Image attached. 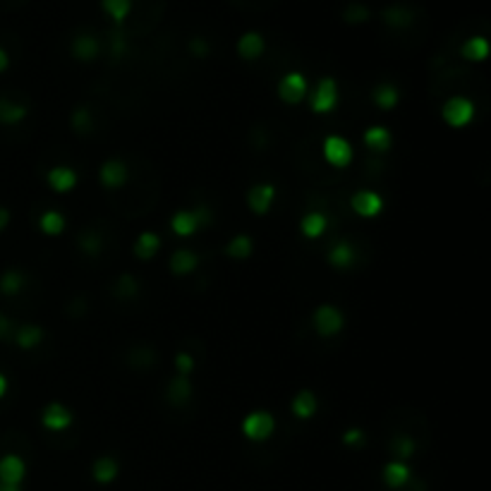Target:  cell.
I'll use <instances>...</instances> for the list:
<instances>
[{
  "instance_id": "cell-1",
  "label": "cell",
  "mask_w": 491,
  "mask_h": 491,
  "mask_svg": "<svg viewBox=\"0 0 491 491\" xmlns=\"http://www.w3.org/2000/svg\"><path fill=\"white\" fill-rule=\"evenodd\" d=\"M216 221H218V208H216V204L199 201V204H192V206L175 208V211L168 216L166 226L173 238L189 240V238H196L199 233L211 231L216 226Z\"/></svg>"
},
{
  "instance_id": "cell-2",
  "label": "cell",
  "mask_w": 491,
  "mask_h": 491,
  "mask_svg": "<svg viewBox=\"0 0 491 491\" xmlns=\"http://www.w3.org/2000/svg\"><path fill=\"white\" fill-rule=\"evenodd\" d=\"M482 113H489V110H482L480 103L475 101V96L470 94H448L438 103V122L446 130H450V132L470 130L480 120Z\"/></svg>"
},
{
  "instance_id": "cell-3",
  "label": "cell",
  "mask_w": 491,
  "mask_h": 491,
  "mask_svg": "<svg viewBox=\"0 0 491 491\" xmlns=\"http://www.w3.org/2000/svg\"><path fill=\"white\" fill-rule=\"evenodd\" d=\"M310 331L317 336L319 340H336L348 331V312H345L343 305L336 302H319L312 307L310 312Z\"/></svg>"
},
{
  "instance_id": "cell-4",
  "label": "cell",
  "mask_w": 491,
  "mask_h": 491,
  "mask_svg": "<svg viewBox=\"0 0 491 491\" xmlns=\"http://www.w3.org/2000/svg\"><path fill=\"white\" fill-rule=\"evenodd\" d=\"M240 436L245 438L252 446H264L271 443L278 436L280 429V417L268 408H254L247 410L240 420Z\"/></svg>"
},
{
  "instance_id": "cell-5",
  "label": "cell",
  "mask_w": 491,
  "mask_h": 491,
  "mask_svg": "<svg viewBox=\"0 0 491 491\" xmlns=\"http://www.w3.org/2000/svg\"><path fill=\"white\" fill-rule=\"evenodd\" d=\"M340 103H343V89H340V80L336 75H322L317 77V82L310 87L307 94V113L317 117H329L338 113Z\"/></svg>"
},
{
  "instance_id": "cell-6",
  "label": "cell",
  "mask_w": 491,
  "mask_h": 491,
  "mask_svg": "<svg viewBox=\"0 0 491 491\" xmlns=\"http://www.w3.org/2000/svg\"><path fill=\"white\" fill-rule=\"evenodd\" d=\"M393 194L376 189L374 185H362L348 196V211L352 213V218L362 221V223H371V221H379L386 213L389 196Z\"/></svg>"
},
{
  "instance_id": "cell-7",
  "label": "cell",
  "mask_w": 491,
  "mask_h": 491,
  "mask_svg": "<svg viewBox=\"0 0 491 491\" xmlns=\"http://www.w3.org/2000/svg\"><path fill=\"white\" fill-rule=\"evenodd\" d=\"M319 156L324 166L331 170H348L357 163V149L350 134L345 132H329L319 142Z\"/></svg>"
},
{
  "instance_id": "cell-8",
  "label": "cell",
  "mask_w": 491,
  "mask_h": 491,
  "mask_svg": "<svg viewBox=\"0 0 491 491\" xmlns=\"http://www.w3.org/2000/svg\"><path fill=\"white\" fill-rule=\"evenodd\" d=\"M280 199V187L273 180H257L250 182L242 192V204H245V211L252 216V218H266L276 211Z\"/></svg>"
},
{
  "instance_id": "cell-9",
  "label": "cell",
  "mask_w": 491,
  "mask_h": 491,
  "mask_svg": "<svg viewBox=\"0 0 491 491\" xmlns=\"http://www.w3.org/2000/svg\"><path fill=\"white\" fill-rule=\"evenodd\" d=\"M310 77L302 70H285L278 75L276 84H273V94H276L278 103L285 108H302L310 94Z\"/></svg>"
},
{
  "instance_id": "cell-10",
  "label": "cell",
  "mask_w": 491,
  "mask_h": 491,
  "mask_svg": "<svg viewBox=\"0 0 491 491\" xmlns=\"http://www.w3.org/2000/svg\"><path fill=\"white\" fill-rule=\"evenodd\" d=\"M77 424V412L65 401H48L38 410V427L51 436L70 434Z\"/></svg>"
},
{
  "instance_id": "cell-11",
  "label": "cell",
  "mask_w": 491,
  "mask_h": 491,
  "mask_svg": "<svg viewBox=\"0 0 491 491\" xmlns=\"http://www.w3.org/2000/svg\"><path fill=\"white\" fill-rule=\"evenodd\" d=\"M132 180V168L125 156H108L96 168V185L106 192H120Z\"/></svg>"
},
{
  "instance_id": "cell-12",
  "label": "cell",
  "mask_w": 491,
  "mask_h": 491,
  "mask_svg": "<svg viewBox=\"0 0 491 491\" xmlns=\"http://www.w3.org/2000/svg\"><path fill=\"white\" fill-rule=\"evenodd\" d=\"M82 182L80 168L72 166L68 161H58L53 166H48V170L43 173V185L48 187V192H53L56 196H65L77 192Z\"/></svg>"
},
{
  "instance_id": "cell-13",
  "label": "cell",
  "mask_w": 491,
  "mask_h": 491,
  "mask_svg": "<svg viewBox=\"0 0 491 491\" xmlns=\"http://www.w3.org/2000/svg\"><path fill=\"white\" fill-rule=\"evenodd\" d=\"M359 144L371 156H389L396 147V130L384 122H369L359 132Z\"/></svg>"
},
{
  "instance_id": "cell-14",
  "label": "cell",
  "mask_w": 491,
  "mask_h": 491,
  "mask_svg": "<svg viewBox=\"0 0 491 491\" xmlns=\"http://www.w3.org/2000/svg\"><path fill=\"white\" fill-rule=\"evenodd\" d=\"M201 261H204V252L194 250V247H175V250H170L166 259V271L170 278L178 280L192 278L201 268Z\"/></svg>"
},
{
  "instance_id": "cell-15",
  "label": "cell",
  "mask_w": 491,
  "mask_h": 491,
  "mask_svg": "<svg viewBox=\"0 0 491 491\" xmlns=\"http://www.w3.org/2000/svg\"><path fill=\"white\" fill-rule=\"evenodd\" d=\"M322 412V396L317 391L305 386V389H297L287 401V415H290L292 422L307 424L312 420H317V415Z\"/></svg>"
},
{
  "instance_id": "cell-16",
  "label": "cell",
  "mask_w": 491,
  "mask_h": 491,
  "mask_svg": "<svg viewBox=\"0 0 491 491\" xmlns=\"http://www.w3.org/2000/svg\"><path fill=\"white\" fill-rule=\"evenodd\" d=\"M333 231L331 213L322 208H307L297 218V233L305 242H322L326 235Z\"/></svg>"
},
{
  "instance_id": "cell-17",
  "label": "cell",
  "mask_w": 491,
  "mask_h": 491,
  "mask_svg": "<svg viewBox=\"0 0 491 491\" xmlns=\"http://www.w3.org/2000/svg\"><path fill=\"white\" fill-rule=\"evenodd\" d=\"M48 340V326L38 324V322H22L15 326V333H12L10 343L15 345L17 352L22 355H29V352H38Z\"/></svg>"
},
{
  "instance_id": "cell-18",
  "label": "cell",
  "mask_w": 491,
  "mask_h": 491,
  "mask_svg": "<svg viewBox=\"0 0 491 491\" xmlns=\"http://www.w3.org/2000/svg\"><path fill=\"white\" fill-rule=\"evenodd\" d=\"M163 398L170 410H187L196 398V381L194 376H178L173 374L163 386Z\"/></svg>"
},
{
  "instance_id": "cell-19",
  "label": "cell",
  "mask_w": 491,
  "mask_h": 491,
  "mask_svg": "<svg viewBox=\"0 0 491 491\" xmlns=\"http://www.w3.org/2000/svg\"><path fill=\"white\" fill-rule=\"evenodd\" d=\"M379 482L389 491H405L415 484V470L405 460H384L379 468Z\"/></svg>"
},
{
  "instance_id": "cell-20",
  "label": "cell",
  "mask_w": 491,
  "mask_h": 491,
  "mask_svg": "<svg viewBox=\"0 0 491 491\" xmlns=\"http://www.w3.org/2000/svg\"><path fill=\"white\" fill-rule=\"evenodd\" d=\"M403 96H405L403 89L393 80H379L369 89V103L381 115H393V110L403 106Z\"/></svg>"
},
{
  "instance_id": "cell-21",
  "label": "cell",
  "mask_w": 491,
  "mask_h": 491,
  "mask_svg": "<svg viewBox=\"0 0 491 491\" xmlns=\"http://www.w3.org/2000/svg\"><path fill=\"white\" fill-rule=\"evenodd\" d=\"M34 226H36V233L41 235V238L58 240L68 233L70 218H68V213L63 211V206H48V208H41V211L36 213Z\"/></svg>"
},
{
  "instance_id": "cell-22",
  "label": "cell",
  "mask_w": 491,
  "mask_h": 491,
  "mask_svg": "<svg viewBox=\"0 0 491 491\" xmlns=\"http://www.w3.org/2000/svg\"><path fill=\"white\" fill-rule=\"evenodd\" d=\"M161 250H163V238L159 231H152V228H142L132 238V242H130V257L139 261V264L154 261L161 254Z\"/></svg>"
},
{
  "instance_id": "cell-23",
  "label": "cell",
  "mask_w": 491,
  "mask_h": 491,
  "mask_svg": "<svg viewBox=\"0 0 491 491\" xmlns=\"http://www.w3.org/2000/svg\"><path fill=\"white\" fill-rule=\"evenodd\" d=\"M221 254L228 261H235V264H242V261H250L254 254H257V242H254V235L247 231H235L223 240L221 245Z\"/></svg>"
},
{
  "instance_id": "cell-24",
  "label": "cell",
  "mask_w": 491,
  "mask_h": 491,
  "mask_svg": "<svg viewBox=\"0 0 491 491\" xmlns=\"http://www.w3.org/2000/svg\"><path fill=\"white\" fill-rule=\"evenodd\" d=\"M120 472H122V465L117 460V455L113 453L96 455L89 465V477L96 487H110V484H115Z\"/></svg>"
},
{
  "instance_id": "cell-25",
  "label": "cell",
  "mask_w": 491,
  "mask_h": 491,
  "mask_svg": "<svg viewBox=\"0 0 491 491\" xmlns=\"http://www.w3.org/2000/svg\"><path fill=\"white\" fill-rule=\"evenodd\" d=\"M266 36L257 29H250L245 34H240V38L235 41V53L245 65H254L259 63L261 58L266 56Z\"/></svg>"
},
{
  "instance_id": "cell-26",
  "label": "cell",
  "mask_w": 491,
  "mask_h": 491,
  "mask_svg": "<svg viewBox=\"0 0 491 491\" xmlns=\"http://www.w3.org/2000/svg\"><path fill=\"white\" fill-rule=\"evenodd\" d=\"M103 43L96 34H89V31H82L70 41V56L75 63L80 65H94L98 58H101Z\"/></svg>"
},
{
  "instance_id": "cell-27",
  "label": "cell",
  "mask_w": 491,
  "mask_h": 491,
  "mask_svg": "<svg viewBox=\"0 0 491 491\" xmlns=\"http://www.w3.org/2000/svg\"><path fill=\"white\" fill-rule=\"evenodd\" d=\"M31 117V103L22 101V98L0 96V127L15 130L24 125Z\"/></svg>"
},
{
  "instance_id": "cell-28",
  "label": "cell",
  "mask_w": 491,
  "mask_h": 491,
  "mask_svg": "<svg viewBox=\"0 0 491 491\" xmlns=\"http://www.w3.org/2000/svg\"><path fill=\"white\" fill-rule=\"evenodd\" d=\"M29 475V463L19 453H3L0 455V484L8 487H22Z\"/></svg>"
},
{
  "instance_id": "cell-29",
  "label": "cell",
  "mask_w": 491,
  "mask_h": 491,
  "mask_svg": "<svg viewBox=\"0 0 491 491\" xmlns=\"http://www.w3.org/2000/svg\"><path fill=\"white\" fill-rule=\"evenodd\" d=\"M489 53H491V43L484 34H472V36L463 38L460 46H458V56H460V60L468 65L487 63Z\"/></svg>"
},
{
  "instance_id": "cell-30",
  "label": "cell",
  "mask_w": 491,
  "mask_h": 491,
  "mask_svg": "<svg viewBox=\"0 0 491 491\" xmlns=\"http://www.w3.org/2000/svg\"><path fill=\"white\" fill-rule=\"evenodd\" d=\"M29 285H31V278H29V273L24 271V268L10 266V268H5V271L0 273V297H5V300L19 297V295L27 290Z\"/></svg>"
},
{
  "instance_id": "cell-31",
  "label": "cell",
  "mask_w": 491,
  "mask_h": 491,
  "mask_svg": "<svg viewBox=\"0 0 491 491\" xmlns=\"http://www.w3.org/2000/svg\"><path fill=\"white\" fill-rule=\"evenodd\" d=\"M381 22L393 31H405L412 27L415 22V15H412L410 8H403V5H391L381 12Z\"/></svg>"
},
{
  "instance_id": "cell-32",
  "label": "cell",
  "mask_w": 491,
  "mask_h": 491,
  "mask_svg": "<svg viewBox=\"0 0 491 491\" xmlns=\"http://www.w3.org/2000/svg\"><path fill=\"white\" fill-rule=\"evenodd\" d=\"M101 10L110 17L113 24H125L127 17L132 15L134 10V0H101Z\"/></svg>"
},
{
  "instance_id": "cell-33",
  "label": "cell",
  "mask_w": 491,
  "mask_h": 491,
  "mask_svg": "<svg viewBox=\"0 0 491 491\" xmlns=\"http://www.w3.org/2000/svg\"><path fill=\"white\" fill-rule=\"evenodd\" d=\"M170 366H173V374L178 376H194L196 369H199V362H196V355L192 350H175L173 357H170Z\"/></svg>"
},
{
  "instance_id": "cell-34",
  "label": "cell",
  "mask_w": 491,
  "mask_h": 491,
  "mask_svg": "<svg viewBox=\"0 0 491 491\" xmlns=\"http://www.w3.org/2000/svg\"><path fill=\"white\" fill-rule=\"evenodd\" d=\"M15 326H17L15 319H10L5 312H0V343H10L12 333H15Z\"/></svg>"
},
{
  "instance_id": "cell-35",
  "label": "cell",
  "mask_w": 491,
  "mask_h": 491,
  "mask_svg": "<svg viewBox=\"0 0 491 491\" xmlns=\"http://www.w3.org/2000/svg\"><path fill=\"white\" fill-rule=\"evenodd\" d=\"M12 226V211L8 206H0V233H5Z\"/></svg>"
},
{
  "instance_id": "cell-36",
  "label": "cell",
  "mask_w": 491,
  "mask_h": 491,
  "mask_svg": "<svg viewBox=\"0 0 491 491\" xmlns=\"http://www.w3.org/2000/svg\"><path fill=\"white\" fill-rule=\"evenodd\" d=\"M8 70H10V53L0 46V75H5Z\"/></svg>"
},
{
  "instance_id": "cell-37",
  "label": "cell",
  "mask_w": 491,
  "mask_h": 491,
  "mask_svg": "<svg viewBox=\"0 0 491 491\" xmlns=\"http://www.w3.org/2000/svg\"><path fill=\"white\" fill-rule=\"evenodd\" d=\"M8 393H10V379L5 376L3 371H0V401H3Z\"/></svg>"
}]
</instances>
